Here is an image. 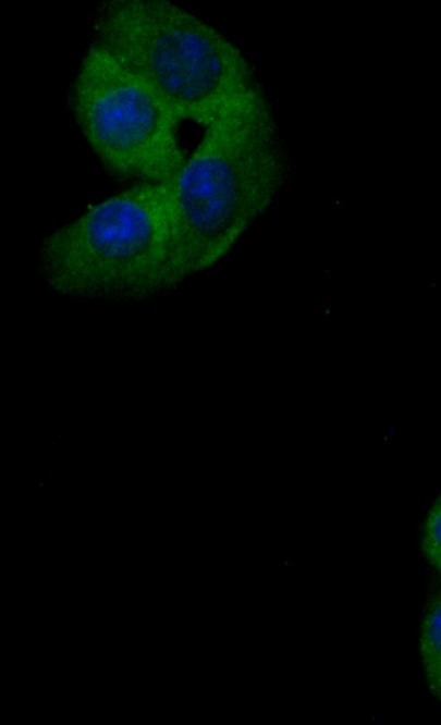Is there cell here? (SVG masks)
I'll list each match as a JSON object with an SVG mask.
<instances>
[{"label": "cell", "instance_id": "cell-1", "mask_svg": "<svg viewBox=\"0 0 441 725\" xmlns=\"http://www.w3.org/2000/svg\"><path fill=\"white\" fill-rule=\"evenodd\" d=\"M203 126L200 142L168 182L169 288L223 258L269 207L286 176L283 140L261 89Z\"/></svg>", "mask_w": 441, "mask_h": 725}, {"label": "cell", "instance_id": "cell-2", "mask_svg": "<svg viewBox=\"0 0 441 725\" xmlns=\"http://www.w3.org/2000/svg\"><path fill=\"white\" fill-rule=\"evenodd\" d=\"M93 41L147 82L175 116L205 125L260 89L241 50L167 0H109L91 22Z\"/></svg>", "mask_w": 441, "mask_h": 725}, {"label": "cell", "instance_id": "cell-3", "mask_svg": "<svg viewBox=\"0 0 441 725\" xmlns=\"http://www.w3.org/2000/svg\"><path fill=\"white\" fill-rule=\"evenodd\" d=\"M171 236L168 182L138 183L49 235L39 267L61 294L140 300L169 290Z\"/></svg>", "mask_w": 441, "mask_h": 725}, {"label": "cell", "instance_id": "cell-4", "mask_svg": "<svg viewBox=\"0 0 441 725\" xmlns=\"http://www.w3.org/2000/svg\"><path fill=\"white\" fill-rule=\"evenodd\" d=\"M84 138L112 174L167 183L183 165L180 120L155 89L106 51L90 45L70 90Z\"/></svg>", "mask_w": 441, "mask_h": 725}, {"label": "cell", "instance_id": "cell-5", "mask_svg": "<svg viewBox=\"0 0 441 725\" xmlns=\"http://www.w3.org/2000/svg\"><path fill=\"white\" fill-rule=\"evenodd\" d=\"M419 655L427 686L441 702V586L427 600L419 630Z\"/></svg>", "mask_w": 441, "mask_h": 725}, {"label": "cell", "instance_id": "cell-6", "mask_svg": "<svg viewBox=\"0 0 441 725\" xmlns=\"http://www.w3.org/2000/svg\"><path fill=\"white\" fill-rule=\"evenodd\" d=\"M420 546L426 560L441 575V493L424 520Z\"/></svg>", "mask_w": 441, "mask_h": 725}]
</instances>
